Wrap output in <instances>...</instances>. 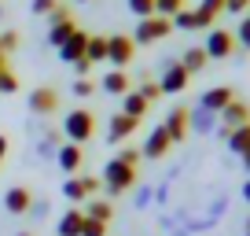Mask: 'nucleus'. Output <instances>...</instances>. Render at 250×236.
<instances>
[{
	"label": "nucleus",
	"instance_id": "nucleus-1",
	"mask_svg": "<svg viewBox=\"0 0 250 236\" xmlns=\"http://www.w3.org/2000/svg\"><path fill=\"white\" fill-rule=\"evenodd\" d=\"M62 137L70 144H88L96 137V115L88 107H74L62 115Z\"/></svg>",
	"mask_w": 250,
	"mask_h": 236
},
{
	"label": "nucleus",
	"instance_id": "nucleus-2",
	"mask_svg": "<svg viewBox=\"0 0 250 236\" xmlns=\"http://www.w3.org/2000/svg\"><path fill=\"white\" fill-rule=\"evenodd\" d=\"M103 189H107V196L114 199V196H122V192H129V189H136V166H125L122 159H110L107 166H103Z\"/></svg>",
	"mask_w": 250,
	"mask_h": 236
},
{
	"label": "nucleus",
	"instance_id": "nucleus-3",
	"mask_svg": "<svg viewBox=\"0 0 250 236\" xmlns=\"http://www.w3.org/2000/svg\"><path fill=\"white\" fill-rule=\"evenodd\" d=\"M100 189H103V181H100V177H92V173H70V177L62 181V196L70 199L74 207L96 199V192H100Z\"/></svg>",
	"mask_w": 250,
	"mask_h": 236
},
{
	"label": "nucleus",
	"instance_id": "nucleus-4",
	"mask_svg": "<svg viewBox=\"0 0 250 236\" xmlns=\"http://www.w3.org/2000/svg\"><path fill=\"white\" fill-rule=\"evenodd\" d=\"M188 81H191V74L180 67V59H166V63H162V78H158L162 96H180L188 89Z\"/></svg>",
	"mask_w": 250,
	"mask_h": 236
},
{
	"label": "nucleus",
	"instance_id": "nucleus-5",
	"mask_svg": "<svg viewBox=\"0 0 250 236\" xmlns=\"http://www.w3.org/2000/svg\"><path fill=\"white\" fill-rule=\"evenodd\" d=\"M173 33V23L162 15H147L136 23V33H133V45H151V41H162Z\"/></svg>",
	"mask_w": 250,
	"mask_h": 236
},
{
	"label": "nucleus",
	"instance_id": "nucleus-6",
	"mask_svg": "<svg viewBox=\"0 0 250 236\" xmlns=\"http://www.w3.org/2000/svg\"><path fill=\"white\" fill-rule=\"evenodd\" d=\"M133 55H136L133 37H125V33H110V37H107V63L114 67V71L129 67V63H133Z\"/></svg>",
	"mask_w": 250,
	"mask_h": 236
},
{
	"label": "nucleus",
	"instance_id": "nucleus-7",
	"mask_svg": "<svg viewBox=\"0 0 250 236\" xmlns=\"http://www.w3.org/2000/svg\"><path fill=\"white\" fill-rule=\"evenodd\" d=\"M210 37H206L203 52L210 55V59H228V55L235 52V33L232 30H206Z\"/></svg>",
	"mask_w": 250,
	"mask_h": 236
},
{
	"label": "nucleus",
	"instance_id": "nucleus-8",
	"mask_svg": "<svg viewBox=\"0 0 250 236\" xmlns=\"http://www.w3.org/2000/svg\"><path fill=\"white\" fill-rule=\"evenodd\" d=\"M81 163H85V148H81V144L62 141V144H59V151H55V166H59V170L70 177V173H78V170H81Z\"/></svg>",
	"mask_w": 250,
	"mask_h": 236
},
{
	"label": "nucleus",
	"instance_id": "nucleus-9",
	"mask_svg": "<svg viewBox=\"0 0 250 236\" xmlns=\"http://www.w3.org/2000/svg\"><path fill=\"white\" fill-rule=\"evenodd\" d=\"M169 23H173V30H213V19L203 15L199 8H180Z\"/></svg>",
	"mask_w": 250,
	"mask_h": 236
},
{
	"label": "nucleus",
	"instance_id": "nucleus-10",
	"mask_svg": "<svg viewBox=\"0 0 250 236\" xmlns=\"http://www.w3.org/2000/svg\"><path fill=\"white\" fill-rule=\"evenodd\" d=\"M162 129L169 133V141H173V144H184V137H188V107H184V103H177V107L166 115Z\"/></svg>",
	"mask_w": 250,
	"mask_h": 236
},
{
	"label": "nucleus",
	"instance_id": "nucleus-11",
	"mask_svg": "<svg viewBox=\"0 0 250 236\" xmlns=\"http://www.w3.org/2000/svg\"><path fill=\"white\" fill-rule=\"evenodd\" d=\"M85 45H88V33L85 30H74L70 37L55 48V52H59L62 63H78V59H85Z\"/></svg>",
	"mask_w": 250,
	"mask_h": 236
},
{
	"label": "nucleus",
	"instance_id": "nucleus-12",
	"mask_svg": "<svg viewBox=\"0 0 250 236\" xmlns=\"http://www.w3.org/2000/svg\"><path fill=\"white\" fill-rule=\"evenodd\" d=\"M213 129H217V115H210L206 107H188V133H203V137H210Z\"/></svg>",
	"mask_w": 250,
	"mask_h": 236
},
{
	"label": "nucleus",
	"instance_id": "nucleus-13",
	"mask_svg": "<svg viewBox=\"0 0 250 236\" xmlns=\"http://www.w3.org/2000/svg\"><path fill=\"white\" fill-rule=\"evenodd\" d=\"M169 148H173L169 133H166L162 126H155V129L147 133V141H144V151H140V155H144V159H162V155H169Z\"/></svg>",
	"mask_w": 250,
	"mask_h": 236
},
{
	"label": "nucleus",
	"instance_id": "nucleus-14",
	"mask_svg": "<svg viewBox=\"0 0 250 236\" xmlns=\"http://www.w3.org/2000/svg\"><path fill=\"white\" fill-rule=\"evenodd\" d=\"M33 203V192L26 189V185H11L8 192H4V211L8 214H26Z\"/></svg>",
	"mask_w": 250,
	"mask_h": 236
},
{
	"label": "nucleus",
	"instance_id": "nucleus-15",
	"mask_svg": "<svg viewBox=\"0 0 250 236\" xmlns=\"http://www.w3.org/2000/svg\"><path fill=\"white\" fill-rule=\"evenodd\" d=\"M232 100H235V93H232V89H228V85H217V89H206V93H203L199 107H206L210 115H221V111H225Z\"/></svg>",
	"mask_w": 250,
	"mask_h": 236
},
{
	"label": "nucleus",
	"instance_id": "nucleus-16",
	"mask_svg": "<svg viewBox=\"0 0 250 236\" xmlns=\"http://www.w3.org/2000/svg\"><path fill=\"white\" fill-rule=\"evenodd\" d=\"M59 144H62V133H59V129H48V133L33 144V159H37V163H55Z\"/></svg>",
	"mask_w": 250,
	"mask_h": 236
},
{
	"label": "nucleus",
	"instance_id": "nucleus-17",
	"mask_svg": "<svg viewBox=\"0 0 250 236\" xmlns=\"http://www.w3.org/2000/svg\"><path fill=\"white\" fill-rule=\"evenodd\" d=\"M136 126H140L136 118H129V115H122V111H118V115L110 118V126H107V141H110V144H122L125 137L136 133Z\"/></svg>",
	"mask_w": 250,
	"mask_h": 236
},
{
	"label": "nucleus",
	"instance_id": "nucleus-18",
	"mask_svg": "<svg viewBox=\"0 0 250 236\" xmlns=\"http://www.w3.org/2000/svg\"><path fill=\"white\" fill-rule=\"evenodd\" d=\"M81 225H85V211L81 207H66L59 225H55V233L59 236H81Z\"/></svg>",
	"mask_w": 250,
	"mask_h": 236
},
{
	"label": "nucleus",
	"instance_id": "nucleus-19",
	"mask_svg": "<svg viewBox=\"0 0 250 236\" xmlns=\"http://www.w3.org/2000/svg\"><path fill=\"white\" fill-rule=\"evenodd\" d=\"M59 107V93L55 89H33V96H30V111L33 115H52V111Z\"/></svg>",
	"mask_w": 250,
	"mask_h": 236
},
{
	"label": "nucleus",
	"instance_id": "nucleus-20",
	"mask_svg": "<svg viewBox=\"0 0 250 236\" xmlns=\"http://www.w3.org/2000/svg\"><path fill=\"white\" fill-rule=\"evenodd\" d=\"M243 122H250V107H247L243 100H232V103L217 115V126H228V129L243 126Z\"/></svg>",
	"mask_w": 250,
	"mask_h": 236
},
{
	"label": "nucleus",
	"instance_id": "nucleus-21",
	"mask_svg": "<svg viewBox=\"0 0 250 236\" xmlns=\"http://www.w3.org/2000/svg\"><path fill=\"white\" fill-rule=\"evenodd\" d=\"M100 89L107 96H125L129 89H133V81H129V74H125V71H107V74H103V81H100Z\"/></svg>",
	"mask_w": 250,
	"mask_h": 236
},
{
	"label": "nucleus",
	"instance_id": "nucleus-22",
	"mask_svg": "<svg viewBox=\"0 0 250 236\" xmlns=\"http://www.w3.org/2000/svg\"><path fill=\"white\" fill-rule=\"evenodd\" d=\"M147 111H151V103L144 100V96L136 93V89H129V93L122 96V115H129V118H136V122H140V118L147 115Z\"/></svg>",
	"mask_w": 250,
	"mask_h": 236
},
{
	"label": "nucleus",
	"instance_id": "nucleus-23",
	"mask_svg": "<svg viewBox=\"0 0 250 236\" xmlns=\"http://www.w3.org/2000/svg\"><path fill=\"white\" fill-rule=\"evenodd\" d=\"M206 63H210V55L203 52V45H199V48H188V52L180 55V67H184L188 74H199V71H206Z\"/></svg>",
	"mask_w": 250,
	"mask_h": 236
},
{
	"label": "nucleus",
	"instance_id": "nucleus-24",
	"mask_svg": "<svg viewBox=\"0 0 250 236\" xmlns=\"http://www.w3.org/2000/svg\"><path fill=\"white\" fill-rule=\"evenodd\" d=\"M228 151H232V155H243V151L250 148V122H243V126H235L232 133H228Z\"/></svg>",
	"mask_w": 250,
	"mask_h": 236
},
{
	"label": "nucleus",
	"instance_id": "nucleus-25",
	"mask_svg": "<svg viewBox=\"0 0 250 236\" xmlns=\"http://www.w3.org/2000/svg\"><path fill=\"white\" fill-rule=\"evenodd\" d=\"M85 218L103 221V225H107V221L114 218V203H110V199H88V207H85Z\"/></svg>",
	"mask_w": 250,
	"mask_h": 236
},
{
	"label": "nucleus",
	"instance_id": "nucleus-26",
	"mask_svg": "<svg viewBox=\"0 0 250 236\" xmlns=\"http://www.w3.org/2000/svg\"><path fill=\"white\" fill-rule=\"evenodd\" d=\"M85 59L88 63H107V37H88V45H85Z\"/></svg>",
	"mask_w": 250,
	"mask_h": 236
},
{
	"label": "nucleus",
	"instance_id": "nucleus-27",
	"mask_svg": "<svg viewBox=\"0 0 250 236\" xmlns=\"http://www.w3.org/2000/svg\"><path fill=\"white\" fill-rule=\"evenodd\" d=\"M74 30H78V26H74V19H70V23H62V26H48V45H52V48H59V45H62L66 37H70Z\"/></svg>",
	"mask_w": 250,
	"mask_h": 236
},
{
	"label": "nucleus",
	"instance_id": "nucleus-28",
	"mask_svg": "<svg viewBox=\"0 0 250 236\" xmlns=\"http://www.w3.org/2000/svg\"><path fill=\"white\" fill-rule=\"evenodd\" d=\"M180 8H184V0H155V15H162V19H173Z\"/></svg>",
	"mask_w": 250,
	"mask_h": 236
},
{
	"label": "nucleus",
	"instance_id": "nucleus-29",
	"mask_svg": "<svg viewBox=\"0 0 250 236\" xmlns=\"http://www.w3.org/2000/svg\"><path fill=\"white\" fill-rule=\"evenodd\" d=\"M129 4V11H133L136 19H147V15H155V0H125Z\"/></svg>",
	"mask_w": 250,
	"mask_h": 236
},
{
	"label": "nucleus",
	"instance_id": "nucleus-30",
	"mask_svg": "<svg viewBox=\"0 0 250 236\" xmlns=\"http://www.w3.org/2000/svg\"><path fill=\"white\" fill-rule=\"evenodd\" d=\"M235 48L250 52V15H243V19H239V33H235Z\"/></svg>",
	"mask_w": 250,
	"mask_h": 236
},
{
	"label": "nucleus",
	"instance_id": "nucleus-31",
	"mask_svg": "<svg viewBox=\"0 0 250 236\" xmlns=\"http://www.w3.org/2000/svg\"><path fill=\"white\" fill-rule=\"evenodd\" d=\"M136 93H140V96H144V100H147V103H155L158 96H162V89H158V81L144 78V81H140V89H136Z\"/></svg>",
	"mask_w": 250,
	"mask_h": 236
},
{
	"label": "nucleus",
	"instance_id": "nucleus-32",
	"mask_svg": "<svg viewBox=\"0 0 250 236\" xmlns=\"http://www.w3.org/2000/svg\"><path fill=\"white\" fill-rule=\"evenodd\" d=\"M11 93H19V78L11 71H0V96H11Z\"/></svg>",
	"mask_w": 250,
	"mask_h": 236
},
{
	"label": "nucleus",
	"instance_id": "nucleus-33",
	"mask_svg": "<svg viewBox=\"0 0 250 236\" xmlns=\"http://www.w3.org/2000/svg\"><path fill=\"white\" fill-rule=\"evenodd\" d=\"M48 211H52V203H48V199H33L26 214H30L33 221H44V218H48Z\"/></svg>",
	"mask_w": 250,
	"mask_h": 236
},
{
	"label": "nucleus",
	"instance_id": "nucleus-34",
	"mask_svg": "<svg viewBox=\"0 0 250 236\" xmlns=\"http://www.w3.org/2000/svg\"><path fill=\"white\" fill-rule=\"evenodd\" d=\"M199 11L210 15V19H217L221 11H225V0H199Z\"/></svg>",
	"mask_w": 250,
	"mask_h": 236
},
{
	"label": "nucleus",
	"instance_id": "nucleus-35",
	"mask_svg": "<svg viewBox=\"0 0 250 236\" xmlns=\"http://www.w3.org/2000/svg\"><path fill=\"white\" fill-rule=\"evenodd\" d=\"M62 23H70V11L62 8V4H55V8L48 11V26H62Z\"/></svg>",
	"mask_w": 250,
	"mask_h": 236
},
{
	"label": "nucleus",
	"instance_id": "nucleus-36",
	"mask_svg": "<svg viewBox=\"0 0 250 236\" xmlns=\"http://www.w3.org/2000/svg\"><path fill=\"white\" fill-rule=\"evenodd\" d=\"M70 93L78 96V100H88V96H92V81H88V78H78V81L70 85Z\"/></svg>",
	"mask_w": 250,
	"mask_h": 236
},
{
	"label": "nucleus",
	"instance_id": "nucleus-37",
	"mask_svg": "<svg viewBox=\"0 0 250 236\" xmlns=\"http://www.w3.org/2000/svg\"><path fill=\"white\" fill-rule=\"evenodd\" d=\"M81 236H107V225H103V221L85 218V225H81Z\"/></svg>",
	"mask_w": 250,
	"mask_h": 236
},
{
	"label": "nucleus",
	"instance_id": "nucleus-38",
	"mask_svg": "<svg viewBox=\"0 0 250 236\" xmlns=\"http://www.w3.org/2000/svg\"><path fill=\"white\" fill-rule=\"evenodd\" d=\"M19 48V33L15 30H8V33H0V52L8 55V52H15Z\"/></svg>",
	"mask_w": 250,
	"mask_h": 236
},
{
	"label": "nucleus",
	"instance_id": "nucleus-39",
	"mask_svg": "<svg viewBox=\"0 0 250 236\" xmlns=\"http://www.w3.org/2000/svg\"><path fill=\"white\" fill-rule=\"evenodd\" d=\"M151 199H155V189H151V185H144V189H136V196H133V203H136V207H140V211H144V207H147V203H151Z\"/></svg>",
	"mask_w": 250,
	"mask_h": 236
},
{
	"label": "nucleus",
	"instance_id": "nucleus-40",
	"mask_svg": "<svg viewBox=\"0 0 250 236\" xmlns=\"http://www.w3.org/2000/svg\"><path fill=\"white\" fill-rule=\"evenodd\" d=\"M114 159H122L125 166H136V163H140L144 155H140V151H133V148H122V155H114Z\"/></svg>",
	"mask_w": 250,
	"mask_h": 236
},
{
	"label": "nucleus",
	"instance_id": "nucleus-41",
	"mask_svg": "<svg viewBox=\"0 0 250 236\" xmlns=\"http://www.w3.org/2000/svg\"><path fill=\"white\" fill-rule=\"evenodd\" d=\"M52 8H55V0H33V4H30V11H33V15H48Z\"/></svg>",
	"mask_w": 250,
	"mask_h": 236
},
{
	"label": "nucleus",
	"instance_id": "nucleus-42",
	"mask_svg": "<svg viewBox=\"0 0 250 236\" xmlns=\"http://www.w3.org/2000/svg\"><path fill=\"white\" fill-rule=\"evenodd\" d=\"M247 8H250V0H225V11H232V15H239Z\"/></svg>",
	"mask_w": 250,
	"mask_h": 236
},
{
	"label": "nucleus",
	"instance_id": "nucleus-43",
	"mask_svg": "<svg viewBox=\"0 0 250 236\" xmlns=\"http://www.w3.org/2000/svg\"><path fill=\"white\" fill-rule=\"evenodd\" d=\"M74 71H78V78H88V74H92V63H88V59H78Z\"/></svg>",
	"mask_w": 250,
	"mask_h": 236
},
{
	"label": "nucleus",
	"instance_id": "nucleus-44",
	"mask_svg": "<svg viewBox=\"0 0 250 236\" xmlns=\"http://www.w3.org/2000/svg\"><path fill=\"white\" fill-rule=\"evenodd\" d=\"M8 148H11V144H8V137L0 133V163H4V155H8Z\"/></svg>",
	"mask_w": 250,
	"mask_h": 236
},
{
	"label": "nucleus",
	"instance_id": "nucleus-45",
	"mask_svg": "<svg viewBox=\"0 0 250 236\" xmlns=\"http://www.w3.org/2000/svg\"><path fill=\"white\" fill-rule=\"evenodd\" d=\"M239 196H243V203H250V177L243 181V189H239Z\"/></svg>",
	"mask_w": 250,
	"mask_h": 236
},
{
	"label": "nucleus",
	"instance_id": "nucleus-46",
	"mask_svg": "<svg viewBox=\"0 0 250 236\" xmlns=\"http://www.w3.org/2000/svg\"><path fill=\"white\" fill-rule=\"evenodd\" d=\"M239 163H243V170L250 173V148H247V151H243V155H239Z\"/></svg>",
	"mask_w": 250,
	"mask_h": 236
},
{
	"label": "nucleus",
	"instance_id": "nucleus-47",
	"mask_svg": "<svg viewBox=\"0 0 250 236\" xmlns=\"http://www.w3.org/2000/svg\"><path fill=\"white\" fill-rule=\"evenodd\" d=\"M0 71H8V55L0 52Z\"/></svg>",
	"mask_w": 250,
	"mask_h": 236
},
{
	"label": "nucleus",
	"instance_id": "nucleus-48",
	"mask_svg": "<svg viewBox=\"0 0 250 236\" xmlns=\"http://www.w3.org/2000/svg\"><path fill=\"white\" fill-rule=\"evenodd\" d=\"M15 236H30V233H15Z\"/></svg>",
	"mask_w": 250,
	"mask_h": 236
},
{
	"label": "nucleus",
	"instance_id": "nucleus-49",
	"mask_svg": "<svg viewBox=\"0 0 250 236\" xmlns=\"http://www.w3.org/2000/svg\"><path fill=\"white\" fill-rule=\"evenodd\" d=\"M247 233H250V218H247Z\"/></svg>",
	"mask_w": 250,
	"mask_h": 236
},
{
	"label": "nucleus",
	"instance_id": "nucleus-50",
	"mask_svg": "<svg viewBox=\"0 0 250 236\" xmlns=\"http://www.w3.org/2000/svg\"><path fill=\"white\" fill-rule=\"evenodd\" d=\"M0 19H4V8H0Z\"/></svg>",
	"mask_w": 250,
	"mask_h": 236
},
{
	"label": "nucleus",
	"instance_id": "nucleus-51",
	"mask_svg": "<svg viewBox=\"0 0 250 236\" xmlns=\"http://www.w3.org/2000/svg\"><path fill=\"white\" fill-rule=\"evenodd\" d=\"M78 4H88V0H78Z\"/></svg>",
	"mask_w": 250,
	"mask_h": 236
},
{
	"label": "nucleus",
	"instance_id": "nucleus-52",
	"mask_svg": "<svg viewBox=\"0 0 250 236\" xmlns=\"http://www.w3.org/2000/svg\"><path fill=\"white\" fill-rule=\"evenodd\" d=\"M243 236H250V233H243Z\"/></svg>",
	"mask_w": 250,
	"mask_h": 236
},
{
	"label": "nucleus",
	"instance_id": "nucleus-53",
	"mask_svg": "<svg viewBox=\"0 0 250 236\" xmlns=\"http://www.w3.org/2000/svg\"><path fill=\"white\" fill-rule=\"evenodd\" d=\"M55 4H59V0H55Z\"/></svg>",
	"mask_w": 250,
	"mask_h": 236
}]
</instances>
